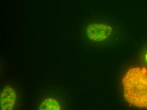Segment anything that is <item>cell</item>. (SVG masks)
<instances>
[{
    "mask_svg": "<svg viewBox=\"0 0 147 110\" xmlns=\"http://www.w3.org/2000/svg\"><path fill=\"white\" fill-rule=\"evenodd\" d=\"M145 59H146V61L147 63V52L146 53V55H145Z\"/></svg>",
    "mask_w": 147,
    "mask_h": 110,
    "instance_id": "obj_5",
    "label": "cell"
},
{
    "mask_svg": "<svg viewBox=\"0 0 147 110\" xmlns=\"http://www.w3.org/2000/svg\"><path fill=\"white\" fill-rule=\"evenodd\" d=\"M124 96L131 105L147 109V70L145 67L130 69L123 79Z\"/></svg>",
    "mask_w": 147,
    "mask_h": 110,
    "instance_id": "obj_1",
    "label": "cell"
},
{
    "mask_svg": "<svg viewBox=\"0 0 147 110\" xmlns=\"http://www.w3.org/2000/svg\"><path fill=\"white\" fill-rule=\"evenodd\" d=\"M61 109L60 104L55 99L48 98L45 100L39 106L40 110H59Z\"/></svg>",
    "mask_w": 147,
    "mask_h": 110,
    "instance_id": "obj_4",
    "label": "cell"
},
{
    "mask_svg": "<svg viewBox=\"0 0 147 110\" xmlns=\"http://www.w3.org/2000/svg\"><path fill=\"white\" fill-rule=\"evenodd\" d=\"M16 101V94L15 90L10 86H6L1 92L0 95L1 110L13 109Z\"/></svg>",
    "mask_w": 147,
    "mask_h": 110,
    "instance_id": "obj_3",
    "label": "cell"
},
{
    "mask_svg": "<svg viewBox=\"0 0 147 110\" xmlns=\"http://www.w3.org/2000/svg\"><path fill=\"white\" fill-rule=\"evenodd\" d=\"M113 32L110 26L101 23H94L88 25L87 28V35L89 39L96 42L107 39Z\"/></svg>",
    "mask_w": 147,
    "mask_h": 110,
    "instance_id": "obj_2",
    "label": "cell"
}]
</instances>
